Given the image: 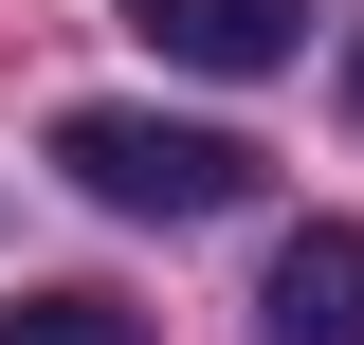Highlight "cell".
<instances>
[{
  "mask_svg": "<svg viewBox=\"0 0 364 345\" xmlns=\"http://www.w3.org/2000/svg\"><path fill=\"white\" fill-rule=\"evenodd\" d=\"M255 327H273V345H364V218H310V236L273 255Z\"/></svg>",
  "mask_w": 364,
  "mask_h": 345,
  "instance_id": "obj_2",
  "label": "cell"
},
{
  "mask_svg": "<svg viewBox=\"0 0 364 345\" xmlns=\"http://www.w3.org/2000/svg\"><path fill=\"white\" fill-rule=\"evenodd\" d=\"M0 345H146V327H128L109 291H18V309H0Z\"/></svg>",
  "mask_w": 364,
  "mask_h": 345,
  "instance_id": "obj_4",
  "label": "cell"
},
{
  "mask_svg": "<svg viewBox=\"0 0 364 345\" xmlns=\"http://www.w3.org/2000/svg\"><path fill=\"white\" fill-rule=\"evenodd\" d=\"M128 37L182 55V73H273L291 55V0H128Z\"/></svg>",
  "mask_w": 364,
  "mask_h": 345,
  "instance_id": "obj_3",
  "label": "cell"
},
{
  "mask_svg": "<svg viewBox=\"0 0 364 345\" xmlns=\"http://www.w3.org/2000/svg\"><path fill=\"white\" fill-rule=\"evenodd\" d=\"M55 164H73L109 218H219L237 182H255V146L182 128V109H55Z\"/></svg>",
  "mask_w": 364,
  "mask_h": 345,
  "instance_id": "obj_1",
  "label": "cell"
},
{
  "mask_svg": "<svg viewBox=\"0 0 364 345\" xmlns=\"http://www.w3.org/2000/svg\"><path fill=\"white\" fill-rule=\"evenodd\" d=\"M346 109H364V37H346Z\"/></svg>",
  "mask_w": 364,
  "mask_h": 345,
  "instance_id": "obj_5",
  "label": "cell"
}]
</instances>
